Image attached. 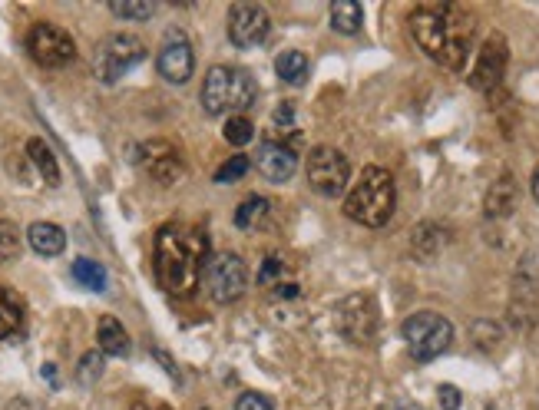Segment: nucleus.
<instances>
[{
    "label": "nucleus",
    "mask_w": 539,
    "mask_h": 410,
    "mask_svg": "<svg viewBox=\"0 0 539 410\" xmlns=\"http://www.w3.org/2000/svg\"><path fill=\"white\" fill-rule=\"evenodd\" d=\"M516 209V182L513 176H503L493 182V189L487 192V215L500 219V215H510Z\"/></svg>",
    "instance_id": "22"
},
{
    "label": "nucleus",
    "mask_w": 539,
    "mask_h": 410,
    "mask_svg": "<svg viewBox=\"0 0 539 410\" xmlns=\"http://www.w3.org/2000/svg\"><path fill=\"white\" fill-rule=\"evenodd\" d=\"M73 282L90 291H106V268L100 262H90V258H77L73 262Z\"/></svg>",
    "instance_id": "25"
},
{
    "label": "nucleus",
    "mask_w": 539,
    "mask_h": 410,
    "mask_svg": "<svg viewBox=\"0 0 539 410\" xmlns=\"http://www.w3.org/2000/svg\"><path fill=\"white\" fill-rule=\"evenodd\" d=\"M411 34L434 63L460 70L473 47V20L457 4H424L411 14Z\"/></svg>",
    "instance_id": "1"
},
{
    "label": "nucleus",
    "mask_w": 539,
    "mask_h": 410,
    "mask_svg": "<svg viewBox=\"0 0 539 410\" xmlns=\"http://www.w3.org/2000/svg\"><path fill=\"white\" fill-rule=\"evenodd\" d=\"M348 179H351V163L341 149H331V146H318L308 153V182L318 196H341L348 189Z\"/></svg>",
    "instance_id": "7"
},
{
    "label": "nucleus",
    "mask_w": 539,
    "mask_h": 410,
    "mask_svg": "<svg viewBox=\"0 0 539 410\" xmlns=\"http://www.w3.org/2000/svg\"><path fill=\"white\" fill-rule=\"evenodd\" d=\"M401 334L414 354V361H434L454 341V325L444 315H437V311H417V315L404 321Z\"/></svg>",
    "instance_id": "5"
},
{
    "label": "nucleus",
    "mask_w": 539,
    "mask_h": 410,
    "mask_svg": "<svg viewBox=\"0 0 539 410\" xmlns=\"http://www.w3.org/2000/svg\"><path fill=\"white\" fill-rule=\"evenodd\" d=\"M146 60V43L133 34H110L93 53V73L103 83H116Z\"/></svg>",
    "instance_id": "6"
},
{
    "label": "nucleus",
    "mask_w": 539,
    "mask_h": 410,
    "mask_svg": "<svg viewBox=\"0 0 539 410\" xmlns=\"http://www.w3.org/2000/svg\"><path fill=\"white\" fill-rule=\"evenodd\" d=\"M533 199L539 202V166H536V172H533Z\"/></svg>",
    "instance_id": "34"
},
{
    "label": "nucleus",
    "mask_w": 539,
    "mask_h": 410,
    "mask_svg": "<svg viewBox=\"0 0 539 410\" xmlns=\"http://www.w3.org/2000/svg\"><path fill=\"white\" fill-rule=\"evenodd\" d=\"M437 394H440V407H444V410H460V391H457V387L444 384Z\"/></svg>",
    "instance_id": "32"
},
{
    "label": "nucleus",
    "mask_w": 539,
    "mask_h": 410,
    "mask_svg": "<svg viewBox=\"0 0 539 410\" xmlns=\"http://www.w3.org/2000/svg\"><path fill=\"white\" fill-rule=\"evenodd\" d=\"M24 328V301L0 285V338H14Z\"/></svg>",
    "instance_id": "18"
},
{
    "label": "nucleus",
    "mask_w": 539,
    "mask_h": 410,
    "mask_svg": "<svg viewBox=\"0 0 539 410\" xmlns=\"http://www.w3.org/2000/svg\"><path fill=\"white\" fill-rule=\"evenodd\" d=\"M27 242L37 255L50 258V255H60L63 248H67V235H63L60 225H53V222H34L27 229Z\"/></svg>",
    "instance_id": "16"
},
{
    "label": "nucleus",
    "mask_w": 539,
    "mask_h": 410,
    "mask_svg": "<svg viewBox=\"0 0 539 410\" xmlns=\"http://www.w3.org/2000/svg\"><path fill=\"white\" fill-rule=\"evenodd\" d=\"M255 103V80L242 67H212L202 83V106L209 116H242Z\"/></svg>",
    "instance_id": "4"
},
{
    "label": "nucleus",
    "mask_w": 539,
    "mask_h": 410,
    "mask_svg": "<svg viewBox=\"0 0 539 410\" xmlns=\"http://www.w3.org/2000/svg\"><path fill=\"white\" fill-rule=\"evenodd\" d=\"M222 136L229 139L232 146H249L255 139V126L252 120H245V116H229V123H225Z\"/></svg>",
    "instance_id": "27"
},
{
    "label": "nucleus",
    "mask_w": 539,
    "mask_h": 410,
    "mask_svg": "<svg viewBox=\"0 0 539 410\" xmlns=\"http://www.w3.org/2000/svg\"><path fill=\"white\" fill-rule=\"evenodd\" d=\"M110 10L123 20H149L156 14V4H149V0H113Z\"/></svg>",
    "instance_id": "26"
},
{
    "label": "nucleus",
    "mask_w": 539,
    "mask_h": 410,
    "mask_svg": "<svg viewBox=\"0 0 539 410\" xmlns=\"http://www.w3.org/2000/svg\"><path fill=\"white\" fill-rule=\"evenodd\" d=\"M272 139L275 143H285L288 149H298L301 146V133L295 126V110H291V103H282L272 116Z\"/></svg>",
    "instance_id": "23"
},
{
    "label": "nucleus",
    "mask_w": 539,
    "mask_h": 410,
    "mask_svg": "<svg viewBox=\"0 0 539 410\" xmlns=\"http://www.w3.org/2000/svg\"><path fill=\"white\" fill-rule=\"evenodd\" d=\"M96 341H100L103 354H113V358H126L129 354V334L113 315L100 318V328H96Z\"/></svg>",
    "instance_id": "17"
},
{
    "label": "nucleus",
    "mask_w": 539,
    "mask_h": 410,
    "mask_svg": "<svg viewBox=\"0 0 539 410\" xmlns=\"http://www.w3.org/2000/svg\"><path fill=\"white\" fill-rule=\"evenodd\" d=\"M249 166H252V163H249V156H232L229 163H222L219 172H215V182H222V186H225V182L242 179L245 172H249Z\"/></svg>",
    "instance_id": "30"
},
{
    "label": "nucleus",
    "mask_w": 539,
    "mask_h": 410,
    "mask_svg": "<svg viewBox=\"0 0 539 410\" xmlns=\"http://www.w3.org/2000/svg\"><path fill=\"white\" fill-rule=\"evenodd\" d=\"M27 156H30V163L37 166V172L43 176V182H47V186H60L57 156H53V149L43 143V139H30V143H27Z\"/></svg>",
    "instance_id": "20"
},
{
    "label": "nucleus",
    "mask_w": 539,
    "mask_h": 410,
    "mask_svg": "<svg viewBox=\"0 0 539 410\" xmlns=\"http://www.w3.org/2000/svg\"><path fill=\"white\" fill-rule=\"evenodd\" d=\"M100 374H103V354L100 351H86L83 358H80V384H93V381H100Z\"/></svg>",
    "instance_id": "29"
},
{
    "label": "nucleus",
    "mask_w": 539,
    "mask_h": 410,
    "mask_svg": "<svg viewBox=\"0 0 539 410\" xmlns=\"http://www.w3.org/2000/svg\"><path fill=\"white\" fill-rule=\"evenodd\" d=\"M20 255V232L14 222L0 219V265L10 262V258Z\"/></svg>",
    "instance_id": "28"
},
{
    "label": "nucleus",
    "mask_w": 539,
    "mask_h": 410,
    "mask_svg": "<svg viewBox=\"0 0 539 410\" xmlns=\"http://www.w3.org/2000/svg\"><path fill=\"white\" fill-rule=\"evenodd\" d=\"M394 205H397V192L391 172L368 166L361 172V179L351 186L348 199H344V215L358 225H368V229H381V225L391 222Z\"/></svg>",
    "instance_id": "3"
},
{
    "label": "nucleus",
    "mask_w": 539,
    "mask_h": 410,
    "mask_svg": "<svg viewBox=\"0 0 539 410\" xmlns=\"http://www.w3.org/2000/svg\"><path fill=\"white\" fill-rule=\"evenodd\" d=\"M278 272H285V265L278 262V258H265V265H262V275H258V282H262V285H272Z\"/></svg>",
    "instance_id": "33"
},
{
    "label": "nucleus",
    "mask_w": 539,
    "mask_h": 410,
    "mask_svg": "<svg viewBox=\"0 0 539 410\" xmlns=\"http://www.w3.org/2000/svg\"><path fill=\"white\" fill-rule=\"evenodd\" d=\"M255 169L262 172L268 182H288L298 169V153L288 149L285 143L265 139V143L255 149Z\"/></svg>",
    "instance_id": "14"
},
{
    "label": "nucleus",
    "mask_w": 539,
    "mask_h": 410,
    "mask_svg": "<svg viewBox=\"0 0 539 410\" xmlns=\"http://www.w3.org/2000/svg\"><path fill=\"white\" fill-rule=\"evenodd\" d=\"M27 50L40 67H67L77 57V43L57 24H34L27 34Z\"/></svg>",
    "instance_id": "9"
},
{
    "label": "nucleus",
    "mask_w": 539,
    "mask_h": 410,
    "mask_svg": "<svg viewBox=\"0 0 539 410\" xmlns=\"http://www.w3.org/2000/svg\"><path fill=\"white\" fill-rule=\"evenodd\" d=\"M159 410H172V407H159Z\"/></svg>",
    "instance_id": "35"
},
{
    "label": "nucleus",
    "mask_w": 539,
    "mask_h": 410,
    "mask_svg": "<svg viewBox=\"0 0 539 410\" xmlns=\"http://www.w3.org/2000/svg\"><path fill=\"white\" fill-rule=\"evenodd\" d=\"M202 278H206V288H209L212 301H219V305L239 301L245 295V288H249V268H245L242 258L232 255V252L212 255Z\"/></svg>",
    "instance_id": "8"
},
{
    "label": "nucleus",
    "mask_w": 539,
    "mask_h": 410,
    "mask_svg": "<svg viewBox=\"0 0 539 410\" xmlns=\"http://www.w3.org/2000/svg\"><path fill=\"white\" fill-rule=\"evenodd\" d=\"M156 67H159V77L166 83H186L192 77V70H196V57H192L189 40L182 34H172L163 43V50H159Z\"/></svg>",
    "instance_id": "13"
},
{
    "label": "nucleus",
    "mask_w": 539,
    "mask_h": 410,
    "mask_svg": "<svg viewBox=\"0 0 539 410\" xmlns=\"http://www.w3.org/2000/svg\"><path fill=\"white\" fill-rule=\"evenodd\" d=\"M338 328L348 341L354 344H371L377 334V308L368 295H354L338 305Z\"/></svg>",
    "instance_id": "12"
},
{
    "label": "nucleus",
    "mask_w": 539,
    "mask_h": 410,
    "mask_svg": "<svg viewBox=\"0 0 539 410\" xmlns=\"http://www.w3.org/2000/svg\"><path fill=\"white\" fill-rule=\"evenodd\" d=\"M506 63H510V47L500 34H490L483 40V47L477 53V63L470 70V86L480 93H490L497 90L503 83V73H506Z\"/></svg>",
    "instance_id": "11"
},
{
    "label": "nucleus",
    "mask_w": 539,
    "mask_h": 410,
    "mask_svg": "<svg viewBox=\"0 0 539 410\" xmlns=\"http://www.w3.org/2000/svg\"><path fill=\"white\" fill-rule=\"evenodd\" d=\"M272 20L262 4H235L229 10V40L239 50H255L268 40Z\"/></svg>",
    "instance_id": "10"
},
{
    "label": "nucleus",
    "mask_w": 539,
    "mask_h": 410,
    "mask_svg": "<svg viewBox=\"0 0 539 410\" xmlns=\"http://www.w3.org/2000/svg\"><path fill=\"white\" fill-rule=\"evenodd\" d=\"M268 212H272L268 199L252 196V199H245L239 209H235V225H239V229H262L265 219H268Z\"/></svg>",
    "instance_id": "24"
},
{
    "label": "nucleus",
    "mask_w": 539,
    "mask_h": 410,
    "mask_svg": "<svg viewBox=\"0 0 539 410\" xmlns=\"http://www.w3.org/2000/svg\"><path fill=\"white\" fill-rule=\"evenodd\" d=\"M143 166L153 179H159L163 186H172V182L182 179V159L179 153L172 149L169 143H159V139H153V143H146L143 149Z\"/></svg>",
    "instance_id": "15"
},
{
    "label": "nucleus",
    "mask_w": 539,
    "mask_h": 410,
    "mask_svg": "<svg viewBox=\"0 0 539 410\" xmlns=\"http://www.w3.org/2000/svg\"><path fill=\"white\" fill-rule=\"evenodd\" d=\"M235 410H275L272 401L265 394H255V391H245L239 401H235Z\"/></svg>",
    "instance_id": "31"
},
{
    "label": "nucleus",
    "mask_w": 539,
    "mask_h": 410,
    "mask_svg": "<svg viewBox=\"0 0 539 410\" xmlns=\"http://www.w3.org/2000/svg\"><path fill=\"white\" fill-rule=\"evenodd\" d=\"M209 265V242L202 232L166 225L156 235V278L169 295L189 298L199 288Z\"/></svg>",
    "instance_id": "2"
},
{
    "label": "nucleus",
    "mask_w": 539,
    "mask_h": 410,
    "mask_svg": "<svg viewBox=\"0 0 539 410\" xmlns=\"http://www.w3.org/2000/svg\"><path fill=\"white\" fill-rule=\"evenodd\" d=\"M275 73L288 86H301L308 80V57L301 50H282L275 57Z\"/></svg>",
    "instance_id": "21"
},
{
    "label": "nucleus",
    "mask_w": 539,
    "mask_h": 410,
    "mask_svg": "<svg viewBox=\"0 0 539 410\" xmlns=\"http://www.w3.org/2000/svg\"><path fill=\"white\" fill-rule=\"evenodd\" d=\"M361 20H364V10L358 0H334L331 4V27L338 30V34H344V37L358 34Z\"/></svg>",
    "instance_id": "19"
}]
</instances>
